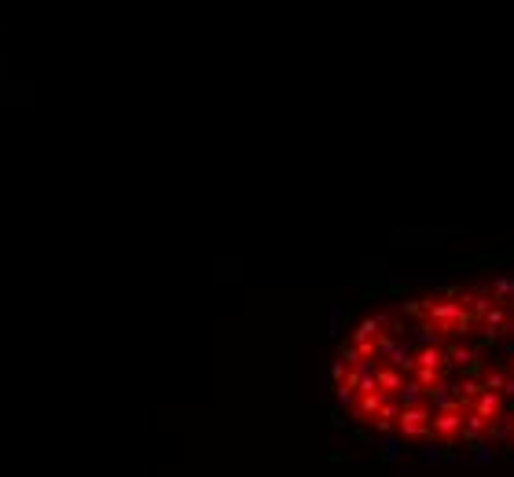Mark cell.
<instances>
[{
  "instance_id": "obj_3",
  "label": "cell",
  "mask_w": 514,
  "mask_h": 477,
  "mask_svg": "<svg viewBox=\"0 0 514 477\" xmlns=\"http://www.w3.org/2000/svg\"><path fill=\"white\" fill-rule=\"evenodd\" d=\"M463 411H445V415H434L430 419V437H441V441L452 444V437H459V430H463Z\"/></svg>"
},
{
  "instance_id": "obj_16",
  "label": "cell",
  "mask_w": 514,
  "mask_h": 477,
  "mask_svg": "<svg viewBox=\"0 0 514 477\" xmlns=\"http://www.w3.org/2000/svg\"><path fill=\"white\" fill-rule=\"evenodd\" d=\"M511 433H514V419H511Z\"/></svg>"
},
{
  "instance_id": "obj_7",
  "label": "cell",
  "mask_w": 514,
  "mask_h": 477,
  "mask_svg": "<svg viewBox=\"0 0 514 477\" xmlns=\"http://www.w3.org/2000/svg\"><path fill=\"white\" fill-rule=\"evenodd\" d=\"M441 349L445 345H415L412 356H415V367H441Z\"/></svg>"
},
{
  "instance_id": "obj_14",
  "label": "cell",
  "mask_w": 514,
  "mask_h": 477,
  "mask_svg": "<svg viewBox=\"0 0 514 477\" xmlns=\"http://www.w3.org/2000/svg\"><path fill=\"white\" fill-rule=\"evenodd\" d=\"M382 448H386V452H382V459H386V463H390V459H397V455H401V441H397V437H393V441H386V444H382Z\"/></svg>"
},
{
  "instance_id": "obj_13",
  "label": "cell",
  "mask_w": 514,
  "mask_h": 477,
  "mask_svg": "<svg viewBox=\"0 0 514 477\" xmlns=\"http://www.w3.org/2000/svg\"><path fill=\"white\" fill-rule=\"evenodd\" d=\"M346 360H335V364H331V382H335V386H342V378H346Z\"/></svg>"
},
{
  "instance_id": "obj_6",
  "label": "cell",
  "mask_w": 514,
  "mask_h": 477,
  "mask_svg": "<svg viewBox=\"0 0 514 477\" xmlns=\"http://www.w3.org/2000/svg\"><path fill=\"white\" fill-rule=\"evenodd\" d=\"M426 400V389L419 386V382H415L412 375L404 378V386H401V393H397V404H401V411L404 408H415V404H423Z\"/></svg>"
},
{
  "instance_id": "obj_4",
  "label": "cell",
  "mask_w": 514,
  "mask_h": 477,
  "mask_svg": "<svg viewBox=\"0 0 514 477\" xmlns=\"http://www.w3.org/2000/svg\"><path fill=\"white\" fill-rule=\"evenodd\" d=\"M503 404H507V400H503V393H492V389H481V397H474L470 400V411H474V415H481L485 422H492L503 411Z\"/></svg>"
},
{
  "instance_id": "obj_9",
  "label": "cell",
  "mask_w": 514,
  "mask_h": 477,
  "mask_svg": "<svg viewBox=\"0 0 514 477\" xmlns=\"http://www.w3.org/2000/svg\"><path fill=\"white\" fill-rule=\"evenodd\" d=\"M382 331V323H379V316H368V320H360L357 323V331H353V345L357 342H371L375 334Z\"/></svg>"
},
{
  "instance_id": "obj_12",
  "label": "cell",
  "mask_w": 514,
  "mask_h": 477,
  "mask_svg": "<svg viewBox=\"0 0 514 477\" xmlns=\"http://www.w3.org/2000/svg\"><path fill=\"white\" fill-rule=\"evenodd\" d=\"M514 294V279H492V298L496 301H507Z\"/></svg>"
},
{
  "instance_id": "obj_5",
  "label": "cell",
  "mask_w": 514,
  "mask_h": 477,
  "mask_svg": "<svg viewBox=\"0 0 514 477\" xmlns=\"http://www.w3.org/2000/svg\"><path fill=\"white\" fill-rule=\"evenodd\" d=\"M390 400V393H382V389H375V393H360L357 397V404H353V411H357V419H368L375 422V415H379V408Z\"/></svg>"
},
{
  "instance_id": "obj_10",
  "label": "cell",
  "mask_w": 514,
  "mask_h": 477,
  "mask_svg": "<svg viewBox=\"0 0 514 477\" xmlns=\"http://www.w3.org/2000/svg\"><path fill=\"white\" fill-rule=\"evenodd\" d=\"M503 382H507V371L503 367H489L485 375H481V386L492 389V393H503Z\"/></svg>"
},
{
  "instance_id": "obj_11",
  "label": "cell",
  "mask_w": 514,
  "mask_h": 477,
  "mask_svg": "<svg viewBox=\"0 0 514 477\" xmlns=\"http://www.w3.org/2000/svg\"><path fill=\"white\" fill-rule=\"evenodd\" d=\"M481 389H485V386H481V378H474V375H467L463 382H459V393H463L467 404H470L474 397H481Z\"/></svg>"
},
{
  "instance_id": "obj_15",
  "label": "cell",
  "mask_w": 514,
  "mask_h": 477,
  "mask_svg": "<svg viewBox=\"0 0 514 477\" xmlns=\"http://www.w3.org/2000/svg\"><path fill=\"white\" fill-rule=\"evenodd\" d=\"M503 400H514V375L507 371V382H503Z\"/></svg>"
},
{
  "instance_id": "obj_2",
  "label": "cell",
  "mask_w": 514,
  "mask_h": 477,
  "mask_svg": "<svg viewBox=\"0 0 514 477\" xmlns=\"http://www.w3.org/2000/svg\"><path fill=\"white\" fill-rule=\"evenodd\" d=\"M426 400H430V408H434V415H445V411H463L467 408V400L463 393H459V382H437V386L426 393Z\"/></svg>"
},
{
  "instance_id": "obj_1",
  "label": "cell",
  "mask_w": 514,
  "mask_h": 477,
  "mask_svg": "<svg viewBox=\"0 0 514 477\" xmlns=\"http://www.w3.org/2000/svg\"><path fill=\"white\" fill-rule=\"evenodd\" d=\"M430 419H434V408H430V400H423V404H415V408H404L401 411V419H397V430H401V437H430Z\"/></svg>"
},
{
  "instance_id": "obj_8",
  "label": "cell",
  "mask_w": 514,
  "mask_h": 477,
  "mask_svg": "<svg viewBox=\"0 0 514 477\" xmlns=\"http://www.w3.org/2000/svg\"><path fill=\"white\" fill-rule=\"evenodd\" d=\"M415 382H419V386L426 389V393H430V389L437 386V382H445L448 375H445V371L441 367H415V375H412Z\"/></svg>"
}]
</instances>
